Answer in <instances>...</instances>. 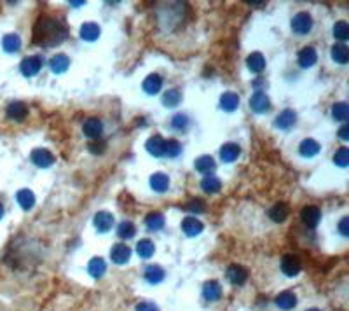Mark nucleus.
<instances>
[{
  "label": "nucleus",
  "instance_id": "f257e3e1",
  "mask_svg": "<svg viewBox=\"0 0 349 311\" xmlns=\"http://www.w3.org/2000/svg\"><path fill=\"white\" fill-rule=\"evenodd\" d=\"M68 35L67 26L49 14H40L34 25V44L40 47L59 46Z\"/></svg>",
  "mask_w": 349,
  "mask_h": 311
},
{
  "label": "nucleus",
  "instance_id": "f03ea898",
  "mask_svg": "<svg viewBox=\"0 0 349 311\" xmlns=\"http://www.w3.org/2000/svg\"><path fill=\"white\" fill-rule=\"evenodd\" d=\"M312 28V18L308 13H299L293 16L291 20V30L297 33V35H306L309 33Z\"/></svg>",
  "mask_w": 349,
  "mask_h": 311
},
{
  "label": "nucleus",
  "instance_id": "7ed1b4c3",
  "mask_svg": "<svg viewBox=\"0 0 349 311\" xmlns=\"http://www.w3.org/2000/svg\"><path fill=\"white\" fill-rule=\"evenodd\" d=\"M281 270L287 276H297L302 270V261L293 253H288L281 259Z\"/></svg>",
  "mask_w": 349,
  "mask_h": 311
},
{
  "label": "nucleus",
  "instance_id": "20e7f679",
  "mask_svg": "<svg viewBox=\"0 0 349 311\" xmlns=\"http://www.w3.org/2000/svg\"><path fill=\"white\" fill-rule=\"evenodd\" d=\"M82 131L87 138H91V140H100L101 133H103V123H101L98 117H89V119H86V123H84Z\"/></svg>",
  "mask_w": 349,
  "mask_h": 311
},
{
  "label": "nucleus",
  "instance_id": "39448f33",
  "mask_svg": "<svg viewBox=\"0 0 349 311\" xmlns=\"http://www.w3.org/2000/svg\"><path fill=\"white\" fill-rule=\"evenodd\" d=\"M300 219H302V222L308 228H316L321 220V210L318 207H314V205H308V207L302 208Z\"/></svg>",
  "mask_w": 349,
  "mask_h": 311
},
{
  "label": "nucleus",
  "instance_id": "423d86ee",
  "mask_svg": "<svg viewBox=\"0 0 349 311\" xmlns=\"http://www.w3.org/2000/svg\"><path fill=\"white\" fill-rule=\"evenodd\" d=\"M21 74L25 77H34L40 72L42 68V58L40 56H26L23 62H21Z\"/></svg>",
  "mask_w": 349,
  "mask_h": 311
},
{
  "label": "nucleus",
  "instance_id": "0eeeda50",
  "mask_svg": "<svg viewBox=\"0 0 349 311\" xmlns=\"http://www.w3.org/2000/svg\"><path fill=\"white\" fill-rule=\"evenodd\" d=\"M250 107H252V110L257 114H266V112H269L271 102L264 91H255L253 96L250 98Z\"/></svg>",
  "mask_w": 349,
  "mask_h": 311
},
{
  "label": "nucleus",
  "instance_id": "6e6552de",
  "mask_svg": "<svg viewBox=\"0 0 349 311\" xmlns=\"http://www.w3.org/2000/svg\"><path fill=\"white\" fill-rule=\"evenodd\" d=\"M227 280L233 285H243L248 280V271L239 264H231L227 268Z\"/></svg>",
  "mask_w": 349,
  "mask_h": 311
},
{
  "label": "nucleus",
  "instance_id": "1a4fd4ad",
  "mask_svg": "<svg viewBox=\"0 0 349 311\" xmlns=\"http://www.w3.org/2000/svg\"><path fill=\"white\" fill-rule=\"evenodd\" d=\"M131 257V249L124 243H117L112 247L110 250V259H112L116 264H126Z\"/></svg>",
  "mask_w": 349,
  "mask_h": 311
},
{
  "label": "nucleus",
  "instance_id": "9d476101",
  "mask_svg": "<svg viewBox=\"0 0 349 311\" xmlns=\"http://www.w3.org/2000/svg\"><path fill=\"white\" fill-rule=\"evenodd\" d=\"M93 224H95V228L98 232H107V231H110L114 226V215L110 212H98L95 215Z\"/></svg>",
  "mask_w": 349,
  "mask_h": 311
},
{
  "label": "nucleus",
  "instance_id": "9b49d317",
  "mask_svg": "<svg viewBox=\"0 0 349 311\" xmlns=\"http://www.w3.org/2000/svg\"><path fill=\"white\" fill-rule=\"evenodd\" d=\"M204 229L203 222L199 219H195V217H185L182 220V231L187 234V236H197L201 234Z\"/></svg>",
  "mask_w": 349,
  "mask_h": 311
},
{
  "label": "nucleus",
  "instance_id": "f8f14e48",
  "mask_svg": "<svg viewBox=\"0 0 349 311\" xmlns=\"http://www.w3.org/2000/svg\"><path fill=\"white\" fill-rule=\"evenodd\" d=\"M164 142L166 140H164L161 135H154V137H150L145 144L147 152L152 154L154 158H161V156H164Z\"/></svg>",
  "mask_w": 349,
  "mask_h": 311
},
{
  "label": "nucleus",
  "instance_id": "ddd939ff",
  "mask_svg": "<svg viewBox=\"0 0 349 311\" xmlns=\"http://www.w3.org/2000/svg\"><path fill=\"white\" fill-rule=\"evenodd\" d=\"M26 116H28V107H26L23 102H13V104H9V107H7V117L9 119L21 123V121L25 119Z\"/></svg>",
  "mask_w": 349,
  "mask_h": 311
},
{
  "label": "nucleus",
  "instance_id": "4468645a",
  "mask_svg": "<svg viewBox=\"0 0 349 311\" xmlns=\"http://www.w3.org/2000/svg\"><path fill=\"white\" fill-rule=\"evenodd\" d=\"M295 123H297V114L293 112V110H290V108L283 110V112L276 117V128L279 129H290L295 126Z\"/></svg>",
  "mask_w": 349,
  "mask_h": 311
},
{
  "label": "nucleus",
  "instance_id": "2eb2a0df",
  "mask_svg": "<svg viewBox=\"0 0 349 311\" xmlns=\"http://www.w3.org/2000/svg\"><path fill=\"white\" fill-rule=\"evenodd\" d=\"M32 161L39 166V168H47L54 163V156L47 149H35L32 152Z\"/></svg>",
  "mask_w": 349,
  "mask_h": 311
},
{
  "label": "nucleus",
  "instance_id": "dca6fc26",
  "mask_svg": "<svg viewBox=\"0 0 349 311\" xmlns=\"http://www.w3.org/2000/svg\"><path fill=\"white\" fill-rule=\"evenodd\" d=\"M318 62V53H316L314 47L308 46V47H302L299 53V65L302 68H309L312 66L314 63Z\"/></svg>",
  "mask_w": 349,
  "mask_h": 311
},
{
  "label": "nucleus",
  "instance_id": "f3484780",
  "mask_svg": "<svg viewBox=\"0 0 349 311\" xmlns=\"http://www.w3.org/2000/svg\"><path fill=\"white\" fill-rule=\"evenodd\" d=\"M320 150H321V145L316 140H312V138H306V140L300 142V145H299V152L304 158H314Z\"/></svg>",
  "mask_w": 349,
  "mask_h": 311
},
{
  "label": "nucleus",
  "instance_id": "a211bd4d",
  "mask_svg": "<svg viewBox=\"0 0 349 311\" xmlns=\"http://www.w3.org/2000/svg\"><path fill=\"white\" fill-rule=\"evenodd\" d=\"M162 87V77L157 74H150L145 77L143 81V91L149 93V95H157Z\"/></svg>",
  "mask_w": 349,
  "mask_h": 311
},
{
  "label": "nucleus",
  "instance_id": "6ab92c4d",
  "mask_svg": "<svg viewBox=\"0 0 349 311\" xmlns=\"http://www.w3.org/2000/svg\"><path fill=\"white\" fill-rule=\"evenodd\" d=\"M194 166H195V170L199 171V173L212 175L213 171H215V168H216V163H215V159H213L212 156H201V158L195 159Z\"/></svg>",
  "mask_w": 349,
  "mask_h": 311
},
{
  "label": "nucleus",
  "instance_id": "aec40b11",
  "mask_svg": "<svg viewBox=\"0 0 349 311\" xmlns=\"http://www.w3.org/2000/svg\"><path fill=\"white\" fill-rule=\"evenodd\" d=\"M203 295L206 301H218L222 295V287L218 282H215V280H210V282L204 283L203 287Z\"/></svg>",
  "mask_w": 349,
  "mask_h": 311
},
{
  "label": "nucleus",
  "instance_id": "412c9836",
  "mask_svg": "<svg viewBox=\"0 0 349 311\" xmlns=\"http://www.w3.org/2000/svg\"><path fill=\"white\" fill-rule=\"evenodd\" d=\"M239 154H241V147L237 145V144H225L220 149V158L224 163L236 161V159L239 158Z\"/></svg>",
  "mask_w": 349,
  "mask_h": 311
},
{
  "label": "nucleus",
  "instance_id": "4be33fe9",
  "mask_svg": "<svg viewBox=\"0 0 349 311\" xmlns=\"http://www.w3.org/2000/svg\"><path fill=\"white\" fill-rule=\"evenodd\" d=\"M49 66L54 74H63V72L68 70L70 66V60H68L67 54H56L49 60Z\"/></svg>",
  "mask_w": 349,
  "mask_h": 311
},
{
  "label": "nucleus",
  "instance_id": "5701e85b",
  "mask_svg": "<svg viewBox=\"0 0 349 311\" xmlns=\"http://www.w3.org/2000/svg\"><path fill=\"white\" fill-rule=\"evenodd\" d=\"M100 33H101L100 26L96 25V23H93V21H87V23H84V25L80 26V37L87 42L96 41V39L100 37Z\"/></svg>",
  "mask_w": 349,
  "mask_h": 311
},
{
  "label": "nucleus",
  "instance_id": "b1692460",
  "mask_svg": "<svg viewBox=\"0 0 349 311\" xmlns=\"http://www.w3.org/2000/svg\"><path fill=\"white\" fill-rule=\"evenodd\" d=\"M150 187H152L155 192L168 191V189H170V177L161 173V171H157V173H154L150 177Z\"/></svg>",
  "mask_w": 349,
  "mask_h": 311
},
{
  "label": "nucleus",
  "instance_id": "393cba45",
  "mask_svg": "<svg viewBox=\"0 0 349 311\" xmlns=\"http://www.w3.org/2000/svg\"><path fill=\"white\" fill-rule=\"evenodd\" d=\"M290 215V207L287 203H276L274 207L269 210V217L271 220H274V222H285L287 217Z\"/></svg>",
  "mask_w": 349,
  "mask_h": 311
},
{
  "label": "nucleus",
  "instance_id": "a878e982",
  "mask_svg": "<svg viewBox=\"0 0 349 311\" xmlns=\"http://www.w3.org/2000/svg\"><path fill=\"white\" fill-rule=\"evenodd\" d=\"M246 63H248V68L253 74H260V72H264V68H266V58L262 56V53H252L246 58Z\"/></svg>",
  "mask_w": 349,
  "mask_h": 311
},
{
  "label": "nucleus",
  "instance_id": "bb28decb",
  "mask_svg": "<svg viewBox=\"0 0 349 311\" xmlns=\"http://www.w3.org/2000/svg\"><path fill=\"white\" fill-rule=\"evenodd\" d=\"M201 189H203L204 192L215 194V192H218L222 189V182L218 177H215V175H206V177L201 180Z\"/></svg>",
  "mask_w": 349,
  "mask_h": 311
},
{
  "label": "nucleus",
  "instance_id": "cd10ccee",
  "mask_svg": "<svg viewBox=\"0 0 349 311\" xmlns=\"http://www.w3.org/2000/svg\"><path fill=\"white\" fill-rule=\"evenodd\" d=\"M276 304H278L281 310H291V308L297 306V295L290 290H285L276 297Z\"/></svg>",
  "mask_w": 349,
  "mask_h": 311
},
{
  "label": "nucleus",
  "instance_id": "c85d7f7f",
  "mask_svg": "<svg viewBox=\"0 0 349 311\" xmlns=\"http://www.w3.org/2000/svg\"><path fill=\"white\" fill-rule=\"evenodd\" d=\"M220 107L224 108V110H227V112H233V110H236V108L239 107V96L233 91L224 93V95L220 96Z\"/></svg>",
  "mask_w": 349,
  "mask_h": 311
},
{
  "label": "nucleus",
  "instance_id": "c756f323",
  "mask_svg": "<svg viewBox=\"0 0 349 311\" xmlns=\"http://www.w3.org/2000/svg\"><path fill=\"white\" fill-rule=\"evenodd\" d=\"M16 199L23 210H32L35 205V196L30 189H21V191H18Z\"/></svg>",
  "mask_w": 349,
  "mask_h": 311
},
{
  "label": "nucleus",
  "instance_id": "7c9ffc66",
  "mask_svg": "<svg viewBox=\"0 0 349 311\" xmlns=\"http://www.w3.org/2000/svg\"><path fill=\"white\" fill-rule=\"evenodd\" d=\"M87 271H89L93 278H101L103 273L107 271V264H105V261L101 257H93L89 261V266H87Z\"/></svg>",
  "mask_w": 349,
  "mask_h": 311
},
{
  "label": "nucleus",
  "instance_id": "2f4dec72",
  "mask_svg": "<svg viewBox=\"0 0 349 311\" xmlns=\"http://www.w3.org/2000/svg\"><path fill=\"white\" fill-rule=\"evenodd\" d=\"M145 280L152 285H157L164 280V271L159 266H147L145 270Z\"/></svg>",
  "mask_w": 349,
  "mask_h": 311
},
{
  "label": "nucleus",
  "instance_id": "473e14b6",
  "mask_svg": "<svg viewBox=\"0 0 349 311\" xmlns=\"http://www.w3.org/2000/svg\"><path fill=\"white\" fill-rule=\"evenodd\" d=\"M2 46H4V49L7 51V53H16V51H19L21 49L19 35H16V33H7L4 37V41H2Z\"/></svg>",
  "mask_w": 349,
  "mask_h": 311
},
{
  "label": "nucleus",
  "instance_id": "72a5a7b5",
  "mask_svg": "<svg viewBox=\"0 0 349 311\" xmlns=\"http://www.w3.org/2000/svg\"><path fill=\"white\" fill-rule=\"evenodd\" d=\"M117 234H119V238H122V240H131V238L136 234V228H135V224L131 220H122L121 224H119V228H117Z\"/></svg>",
  "mask_w": 349,
  "mask_h": 311
},
{
  "label": "nucleus",
  "instance_id": "f704fd0d",
  "mask_svg": "<svg viewBox=\"0 0 349 311\" xmlns=\"http://www.w3.org/2000/svg\"><path fill=\"white\" fill-rule=\"evenodd\" d=\"M145 226L150 231H159V229L164 228V217L159 212H152L145 217Z\"/></svg>",
  "mask_w": 349,
  "mask_h": 311
},
{
  "label": "nucleus",
  "instance_id": "c9c22d12",
  "mask_svg": "<svg viewBox=\"0 0 349 311\" xmlns=\"http://www.w3.org/2000/svg\"><path fill=\"white\" fill-rule=\"evenodd\" d=\"M136 252L141 259H150L152 255H154L155 247L150 240H140L138 241V245H136Z\"/></svg>",
  "mask_w": 349,
  "mask_h": 311
},
{
  "label": "nucleus",
  "instance_id": "e433bc0d",
  "mask_svg": "<svg viewBox=\"0 0 349 311\" xmlns=\"http://www.w3.org/2000/svg\"><path fill=\"white\" fill-rule=\"evenodd\" d=\"M348 58H349V53L344 44H335V46L332 47V60L335 63L344 65V63H348Z\"/></svg>",
  "mask_w": 349,
  "mask_h": 311
},
{
  "label": "nucleus",
  "instance_id": "4c0bfd02",
  "mask_svg": "<svg viewBox=\"0 0 349 311\" xmlns=\"http://www.w3.org/2000/svg\"><path fill=\"white\" fill-rule=\"evenodd\" d=\"M180 152H182V144H180L178 140L171 138V140L164 142V156H168V158H176V156H180Z\"/></svg>",
  "mask_w": 349,
  "mask_h": 311
},
{
  "label": "nucleus",
  "instance_id": "58836bf2",
  "mask_svg": "<svg viewBox=\"0 0 349 311\" xmlns=\"http://www.w3.org/2000/svg\"><path fill=\"white\" fill-rule=\"evenodd\" d=\"M180 100H182V95H180L178 89H170L162 95V104L166 107H176L180 104Z\"/></svg>",
  "mask_w": 349,
  "mask_h": 311
},
{
  "label": "nucleus",
  "instance_id": "ea45409f",
  "mask_svg": "<svg viewBox=\"0 0 349 311\" xmlns=\"http://www.w3.org/2000/svg\"><path fill=\"white\" fill-rule=\"evenodd\" d=\"M332 116L335 121H348L349 117V108H348V104H344V102H339V104H335L332 107Z\"/></svg>",
  "mask_w": 349,
  "mask_h": 311
},
{
  "label": "nucleus",
  "instance_id": "a19ab883",
  "mask_svg": "<svg viewBox=\"0 0 349 311\" xmlns=\"http://www.w3.org/2000/svg\"><path fill=\"white\" fill-rule=\"evenodd\" d=\"M333 37L339 41H346L349 37V25L346 21H337L333 25Z\"/></svg>",
  "mask_w": 349,
  "mask_h": 311
},
{
  "label": "nucleus",
  "instance_id": "79ce46f5",
  "mask_svg": "<svg viewBox=\"0 0 349 311\" xmlns=\"http://www.w3.org/2000/svg\"><path fill=\"white\" fill-rule=\"evenodd\" d=\"M333 163H335L337 166H342V168H346V166L349 165V149L348 147H341V149L337 150L335 156H333Z\"/></svg>",
  "mask_w": 349,
  "mask_h": 311
},
{
  "label": "nucleus",
  "instance_id": "37998d69",
  "mask_svg": "<svg viewBox=\"0 0 349 311\" xmlns=\"http://www.w3.org/2000/svg\"><path fill=\"white\" fill-rule=\"evenodd\" d=\"M183 210H187V212L197 215V213H203L204 210H206V207H204V203L201 199H192V201H189V203L183 207Z\"/></svg>",
  "mask_w": 349,
  "mask_h": 311
},
{
  "label": "nucleus",
  "instance_id": "c03bdc74",
  "mask_svg": "<svg viewBox=\"0 0 349 311\" xmlns=\"http://www.w3.org/2000/svg\"><path fill=\"white\" fill-rule=\"evenodd\" d=\"M171 126L174 129H185L189 126V117L185 114H176V116L171 119Z\"/></svg>",
  "mask_w": 349,
  "mask_h": 311
},
{
  "label": "nucleus",
  "instance_id": "a18cd8bd",
  "mask_svg": "<svg viewBox=\"0 0 349 311\" xmlns=\"http://www.w3.org/2000/svg\"><path fill=\"white\" fill-rule=\"evenodd\" d=\"M87 149L91 154H103L105 149H107V144L103 140H91L87 144Z\"/></svg>",
  "mask_w": 349,
  "mask_h": 311
},
{
  "label": "nucleus",
  "instance_id": "49530a36",
  "mask_svg": "<svg viewBox=\"0 0 349 311\" xmlns=\"http://www.w3.org/2000/svg\"><path fill=\"white\" fill-rule=\"evenodd\" d=\"M339 231L342 236H349V217H342V220L339 222Z\"/></svg>",
  "mask_w": 349,
  "mask_h": 311
},
{
  "label": "nucleus",
  "instance_id": "de8ad7c7",
  "mask_svg": "<svg viewBox=\"0 0 349 311\" xmlns=\"http://www.w3.org/2000/svg\"><path fill=\"white\" fill-rule=\"evenodd\" d=\"M136 311H159L157 306L154 303H149V301H143L136 306Z\"/></svg>",
  "mask_w": 349,
  "mask_h": 311
},
{
  "label": "nucleus",
  "instance_id": "09e8293b",
  "mask_svg": "<svg viewBox=\"0 0 349 311\" xmlns=\"http://www.w3.org/2000/svg\"><path fill=\"white\" fill-rule=\"evenodd\" d=\"M339 138H342V140H348L349 138V126L348 124L341 126V129H339Z\"/></svg>",
  "mask_w": 349,
  "mask_h": 311
},
{
  "label": "nucleus",
  "instance_id": "8fccbe9b",
  "mask_svg": "<svg viewBox=\"0 0 349 311\" xmlns=\"http://www.w3.org/2000/svg\"><path fill=\"white\" fill-rule=\"evenodd\" d=\"M2 217H4V207L0 205V219H2Z\"/></svg>",
  "mask_w": 349,
  "mask_h": 311
},
{
  "label": "nucleus",
  "instance_id": "3c124183",
  "mask_svg": "<svg viewBox=\"0 0 349 311\" xmlns=\"http://www.w3.org/2000/svg\"><path fill=\"white\" fill-rule=\"evenodd\" d=\"M308 311H320L318 308H311V310H308Z\"/></svg>",
  "mask_w": 349,
  "mask_h": 311
}]
</instances>
